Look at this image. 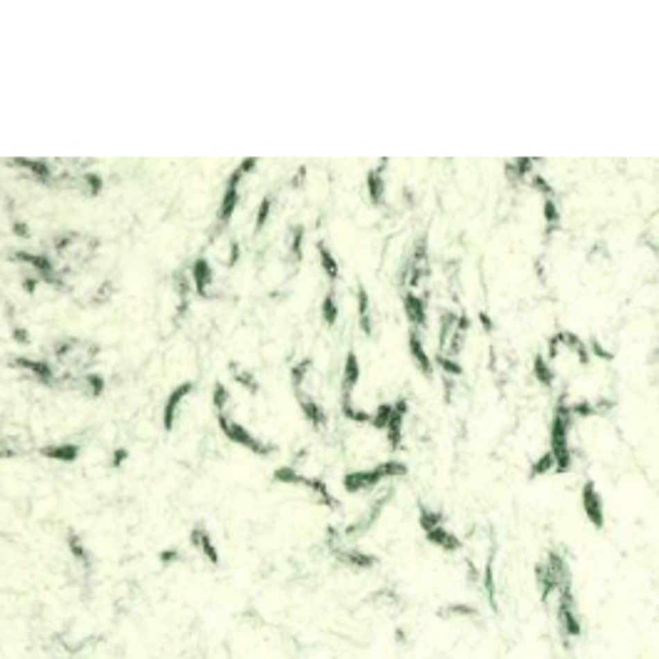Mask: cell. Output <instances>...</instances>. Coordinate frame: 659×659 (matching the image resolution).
Returning a JSON list of instances; mask_svg holds the SVG:
<instances>
[{"label":"cell","instance_id":"obj_1","mask_svg":"<svg viewBox=\"0 0 659 659\" xmlns=\"http://www.w3.org/2000/svg\"><path fill=\"white\" fill-rule=\"evenodd\" d=\"M217 421H219V428H222L224 436L229 438V441H234L236 446H244L254 455H269L274 450V446L259 441L247 425H242V421H234V418H229L227 413H217Z\"/></svg>","mask_w":659,"mask_h":659},{"label":"cell","instance_id":"obj_2","mask_svg":"<svg viewBox=\"0 0 659 659\" xmlns=\"http://www.w3.org/2000/svg\"><path fill=\"white\" fill-rule=\"evenodd\" d=\"M192 388H194L192 383H182V386H177L175 391L170 394V398H167V403H164V408H162V425H164V430L175 428L179 405L184 403V398H187L189 394H192Z\"/></svg>","mask_w":659,"mask_h":659},{"label":"cell","instance_id":"obj_3","mask_svg":"<svg viewBox=\"0 0 659 659\" xmlns=\"http://www.w3.org/2000/svg\"><path fill=\"white\" fill-rule=\"evenodd\" d=\"M192 545L197 547V552L204 557L207 563H212V565L219 563V552H217V547H214V540L209 538V532H207L202 525H197L192 530Z\"/></svg>","mask_w":659,"mask_h":659},{"label":"cell","instance_id":"obj_4","mask_svg":"<svg viewBox=\"0 0 659 659\" xmlns=\"http://www.w3.org/2000/svg\"><path fill=\"white\" fill-rule=\"evenodd\" d=\"M582 508L595 525H602V500H599V493L595 490L592 483H587L585 490H582Z\"/></svg>","mask_w":659,"mask_h":659},{"label":"cell","instance_id":"obj_5","mask_svg":"<svg viewBox=\"0 0 659 659\" xmlns=\"http://www.w3.org/2000/svg\"><path fill=\"white\" fill-rule=\"evenodd\" d=\"M212 266H209V261L207 259H197L192 266V281H194V289H197V294H202V297H207L209 294V284H212Z\"/></svg>","mask_w":659,"mask_h":659},{"label":"cell","instance_id":"obj_6","mask_svg":"<svg viewBox=\"0 0 659 659\" xmlns=\"http://www.w3.org/2000/svg\"><path fill=\"white\" fill-rule=\"evenodd\" d=\"M319 256H321V269L326 272V276L331 279V281H336L341 274V266L339 261H336V256L331 254V249L326 247V244H319Z\"/></svg>","mask_w":659,"mask_h":659},{"label":"cell","instance_id":"obj_7","mask_svg":"<svg viewBox=\"0 0 659 659\" xmlns=\"http://www.w3.org/2000/svg\"><path fill=\"white\" fill-rule=\"evenodd\" d=\"M43 455H48V458L53 460H65V463H70V460L78 458V446H62V443H58V446H48L43 448Z\"/></svg>","mask_w":659,"mask_h":659},{"label":"cell","instance_id":"obj_8","mask_svg":"<svg viewBox=\"0 0 659 659\" xmlns=\"http://www.w3.org/2000/svg\"><path fill=\"white\" fill-rule=\"evenodd\" d=\"M441 615L443 617H475L478 615V610L473 605H463V602H450V605L446 607V610H441Z\"/></svg>","mask_w":659,"mask_h":659},{"label":"cell","instance_id":"obj_9","mask_svg":"<svg viewBox=\"0 0 659 659\" xmlns=\"http://www.w3.org/2000/svg\"><path fill=\"white\" fill-rule=\"evenodd\" d=\"M369 194L374 202H383V177L381 170H374L369 175Z\"/></svg>","mask_w":659,"mask_h":659},{"label":"cell","instance_id":"obj_10","mask_svg":"<svg viewBox=\"0 0 659 659\" xmlns=\"http://www.w3.org/2000/svg\"><path fill=\"white\" fill-rule=\"evenodd\" d=\"M212 403L217 408V413H227V408H229V391H227V386H222V383L214 386Z\"/></svg>","mask_w":659,"mask_h":659},{"label":"cell","instance_id":"obj_11","mask_svg":"<svg viewBox=\"0 0 659 659\" xmlns=\"http://www.w3.org/2000/svg\"><path fill=\"white\" fill-rule=\"evenodd\" d=\"M321 316L326 324H333L336 321V301H333V294H328L324 301H321Z\"/></svg>","mask_w":659,"mask_h":659},{"label":"cell","instance_id":"obj_12","mask_svg":"<svg viewBox=\"0 0 659 659\" xmlns=\"http://www.w3.org/2000/svg\"><path fill=\"white\" fill-rule=\"evenodd\" d=\"M269 212H272V200H264L259 207V212H256V231H261V227H264L266 219H269Z\"/></svg>","mask_w":659,"mask_h":659},{"label":"cell","instance_id":"obj_13","mask_svg":"<svg viewBox=\"0 0 659 659\" xmlns=\"http://www.w3.org/2000/svg\"><path fill=\"white\" fill-rule=\"evenodd\" d=\"M125 458H128V450L122 448V450H115V460H112V466H120V463H125Z\"/></svg>","mask_w":659,"mask_h":659}]
</instances>
